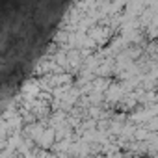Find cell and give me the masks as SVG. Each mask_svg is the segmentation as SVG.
<instances>
[{
	"label": "cell",
	"mask_w": 158,
	"mask_h": 158,
	"mask_svg": "<svg viewBox=\"0 0 158 158\" xmlns=\"http://www.w3.org/2000/svg\"><path fill=\"white\" fill-rule=\"evenodd\" d=\"M69 2H0V114L50 47Z\"/></svg>",
	"instance_id": "obj_1"
}]
</instances>
